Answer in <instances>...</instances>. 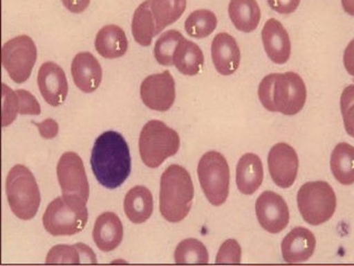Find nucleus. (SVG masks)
Segmentation results:
<instances>
[{"instance_id":"f257e3e1","label":"nucleus","mask_w":354,"mask_h":266,"mask_svg":"<svg viewBox=\"0 0 354 266\" xmlns=\"http://www.w3.org/2000/svg\"><path fill=\"white\" fill-rule=\"evenodd\" d=\"M91 170L99 184L115 190L131 173V157L126 139L117 132H106L96 139L91 152Z\"/></svg>"},{"instance_id":"f03ea898","label":"nucleus","mask_w":354,"mask_h":266,"mask_svg":"<svg viewBox=\"0 0 354 266\" xmlns=\"http://www.w3.org/2000/svg\"><path fill=\"white\" fill-rule=\"evenodd\" d=\"M258 94L267 111L287 116L300 113L306 100V84L292 71L264 77L259 85Z\"/></svg>"},{"instance_id":"7ed1b4c3","label":"nucleus","mask_w":354,"mask_h":266,"mask_svg":"<svg viewBox=\"0 0 354 266\" xmlns=\"http://www.w3.org/2000/svg\"><path fill=\"white\" fill-rule=\"evenodd\" d=\"M192 176L180 165H170L161 176L160 213L170 223H179L188 216L194 202Z\"/></svg>"},{"instance_id":"20e7f679","label":"nucleus","mask_w":354,"mask_h":266,"mask_svg":"<svg viewBox=\"0 0 354 266\" xmlns=\"http://www.w3.org/2000/svg\"><path fill=\"white\" fill-rule=\"evenodd\" d=\"M86 203L77 195L64 194L57 197L42 216L46 231L54 236H75L82 232L88 222Z\"/></svg>"},{"instance_id":"39448f33","label":"nucleus","mask_w":354,"mask_h":266,"mask_svg":"<svg viewBox=\"0 0 354 266\" xmlns=\"http://www.w3.org/2000/svg\"><path fill=\"white\" fill-rule=\"evenodd\" d=\"M7 200L15 215L29 221L39 210L40 190L34 174L24 165H16L10 170L6 181Z\"/></svg>"},{"instance_id":"423d86ee","label":"nucleus","mask_w":354,"mask_h":266,"mask_svg":"<svg viewBox=\"0 0 354 266\" xmlns=\"http://www.w3.org/2000/svg\"><path fill=\"white\" fill-rule=\"evenodd\" d=\"M180 148V137L176 130L161 121H150L145 125L139 137V152L144 164L157 168Z\"/></svg>"},{"instance_id":"0eeeda50","label":"nucleus","mask_w":354,"mask_h":266,"mask_svg":"<svg viewBox=\"0 0 354 266\" xmlns=\"http://www.w3.org/2000/svg\"><path fill=\"white\" fill-rule=\"evenodd\" d=\"M297 201L301 216L313 227L329 221L337 209L335 190L326 181L306 183L299 190Z\"/></svg>"},{"instance_id":"6e6552de","label":"nucleus","mask_w":354,"mask_h":266,"mask_svg":"<svg viewBox=\"0 0 354 266\" xmlns=\"http://www.w3.org/2000/svg\"><path fill=\"white\" fill-rule=\"evenodd\" d=\"M198 177L205 197L214 206L223 205L229 196L230 170L228 161L219 152H208L198 164Z\"/></svg>"},{"instance_id":"1a4fd4ad","label":"nucleus","mask_w":354,"mask_h":266,"mask_svg":"<svg viewBox=\"0 0 354 266\" xmlns=\"http://www.w3.org/2000/svg\"><path fill=\"white\" fill-rule=\"evenodd\" d=\"M36 60V45L29 36H17L3 46L1 62L3 69L17 84H23L29 80Z\"/></svg>"},{"instance_id":"9d476101","label":"nucleus","mask_w":354,"mask_h":266,"mask_svg":"<svg viewBox=\"0 0 354 266\" xmlns=\"http://www.w3.org/2000/svg\"><path fill=\"white\" fill-rule=\"evenodd\" d=\"M57 177L62 194L77 195L88 201L89 184L80 156L73 152L62 154L57 165Z\"/></svg>"},{"instance_id":"9b49d317","label":"nucleus","mask_w":354,"mask_h":266,"mask_svg":"<svg viewBox=\"0 0 354 266\" xmlns=\"http://www.w3.org/2000/svg\"><path fill=\"white\" fill-rule=\"evenodd\" d=\"M140 96L145 105L152 111H169L176 100L174 77L169 71L150 75L141 82Z\"/></svg>"},{"instance_id":"f8f14e48","label":"nucleus","mask_w":354,"mask_h":266,"mask_svg":"<svg viewBox=\"0 0 354 266\" xmlns=\"http://www.w3.org/2000/svg\"><path fill=\"white\" fill-rule=\"evenodd\" d=\"M256 213L262 229L272 234L282 232L290 220L289 209L282 196L266 190L256 202Z\"/></svg>"},{"instance_id":"ddd939ff","label":"nucleus","mask_w":354,"mask_h":266,"mask_svg":"<svg viewBox=\"0 0 354 266\" xmlns=\"http://www.w3.org/2000/svg\"><path fill=\"white\" fill-rule=\"evenodd\" d=\"M268 168L274 184L289 188L295 184L298 175V155L290 145L279 143L269 152Z\"/></svg>"},{"instance_id":"4468645a","label":"nucleus","mask_w":354,"mask_h":266,"mask_svg":"<svg viewBox=\"0 0 354 266\" xmlns=\"http://www.w3.org/2000/svg\"><path fill=\"white\" fill-rule=\"evenodd\" d=\"M38 87L46 103L53 107L62 105L67 98V77L65 71L56 62H47L40 66L38 71Z\"/></svg>"},{"instance_id":"2eb2a0df","label":"nucleus","mask_w":354,"mask_h":266,"mask_svg":"<svg viewBox=\"0 0 354 266\" xmlns=\"http://www.w3.org/2000/svg\"><path fill=\"white\" fill-rule=\"evenodd\" d=\"M211 57L214 69L223 76L234 74L239 69L241 60L239 46L227 33H220L212 40Z\"/></svg>"},{"instance_id":"dca6fc26","label":"nucleus","mask_w":354,"mask_h":266,"mask_svg":"<svg viewBox=\"0 0 354 266\" xmlns=\"http://www.w3.org/2000/svg\"><path fill=\"white\" fill-rule=\"evenodd\" d=\"M261 36L264 51L269 60L278 65L286 64L291 55V42L283 25L271 18L264 25Z\"/></svg>"},{"instance_id":"f3484780","label":"nucleus","mask_w":354,"mask_h":266,"mask_svg":"<svg viewBox=\"0 0 354 266\" xmlns=\"http://www.w3.org/2000/svg\"><path fill=\"white\" fill-rule=\"evenodd\" d=\"M71 75L75 85L84 93H93L102 80V69L96 57L91 53L82 51L73 58Z\"/></svg>"},{"instance_id":"a211bd4d","label":"nucleus","mask_w":354,"mask_h":266,"mask_svg":"<svg viewBox=\"0 0 354 266\" xmlns=\"http://www.w3.org/2000/svg\"><path fill=\"white\" fill-rule=\"evenodd\" d=\"M315 236L306 227H295L283 238L282 256L289 264L304 263L315 253Z\"/></svg>"},{"instance_id":"6ab92c4d","label":"nucleus","mask_w":354,"mask_h":266,"mask_svg":"<svg viewBox=\"0 0 354 266\" xmlns=\"http://www.w3.org/2000/svg\"><path fill=\"white\" fill-rule=\"evenodd\" d=\"M93 241L102 252H111L120 245L124 238V227L115 213L99 215L93 227Z\"/></svg>"},{"instance_id":"aec40b11","label":"nucleus","mask_w":354,"mask_h":266,"mask_svg":"<svg viewBox=\"0 0 354 266\" xmlns=\"http://www.w3.org/2000/svg\"><path fill=\"white\" fill-rule=\"evenodd\" d=\"M263 181V166L256 154L248 153L242 156L236 165V186L245 195H252Z\"/></svg>"},{"instance_id":"412c9836","label":"nucleus","mask_w":354,"mask_h":266,"mask_svg":"<svg viewBox=\"0 0 354 266\" xmlns=\"http://www.w3.org/2000/svg\"><path fill=\"white\" fill-rule=\"evenodd\" d=\"M97 53L107 60L124 56L128 51V39L124 29L115 25L102 27L95 39Z\"/></svg>"},{"instance_id":"4be33fe9","label":"nucleus","mask_w":354,"mask_h":266,"mask_svg":"<svg viewBox=\"0 0 354 266\" xmlns=\"http://www.w3.org/2000/svg\"><path fill=\"white\" fill-rule=\"evenodd\" d=\"M124 213L133 224H142L151 218L153 212V197L145 186L132 187L127 193L124 202Z\"/></svg>"},{"instance_id":"5701e85b","label":"nucleus","mask_w":354,"mask_h":266,"mask_svg":"<svg viewBox=\"0 0 354 266\" xmlns=\"http://www.w3.org/2000/svg\"><path fill=\"white\" fill-rule=\"evenodd\" d=\"M229 17L238 30L251 33L260 23L261 10L257 0H231Z\"/></svg>"},{"instance_id":"b1692460","label":"nucleus","mask_w":354,"mask_h":266,"mask_svg":"<svg viewBox=\"0 0 354 266\" xmlns=\"http://www.w3.org/2000/svg\"><path fill=\"white\" fill-rule=\"evenodd\" d=\"M205 56L199 46L183 37L174 51V65L181 74L194 76L199 74Z\"/></svg>"},{"instance_id":"393cba45","label":"nucleus","mask_w":354,"mask_h":266,"mask_svg":"<svg viewBox=\"0 0 354 266\" xmlns=\"http://www.w3.org/2000/svg\"><path fill=\"white\" fill-rule=\"evenodd\" d=\"M47 264H96V254L86 244L56 245L49 251Z\"/></svg>"},{"instance_id":"a878e982","label":"nucleus","mask_w":354,"mask_h":266,"mask_svg":"<svg viewBox=\"0 0 354 266\" xmlns=\"http://www.w3.org/2000/svg\"><path fill=\"white\" fill-rule=\"evenodd\" d=\"M330 166L340 184H354V146L348 143L337 144L332 152Z\"/></svg>"},{"instance_id":"bb28decb","label":"nucleus","mask_w":354,"mask_h":266,"mask_svg":"<svg viewBox=\"0 0 354 266\" xmlns=\"http://www.w3.org/2000/svg\"><path fill=\"white\" fill-rule=\"evenodd\" d=\"M132 36L139 45H151L152 39L157 36L155 19L150 9L149 0L139 5L132 17Z\"/></svg>"},{"instance_id":"cd10ccee","label":"nucleus","mask_w":354,"mask_h":266,"mask_svg":"<svg viewBox=\"0 0 354 266\" xmlns=\"http://www.w3.org/2000/svg\"><path fill=\"white\" fill-rule=\"evenodd\" d=\"M149 3L157 35L160 34L167 26L176 23L187 7V0H149Z\"/></svg>"},{"instance_id":"c85d7f7f","label":"nucleus","mask_w":354,"mask_h":266,"mask_svg":"<svg viewBox=\"0 0 354 266\" xmlns=\"http://www.w3.org/2000/svg\"><path fill=\"white\" fill-rule=\"evenodd\" d=\"M216 15L208 9H198L189 15L185 23L187 34L194 38H205L216 28Z\"/></svg>"},{"instance_id":"c756f323","label":"nucleus","mask_w":354,"mask_h":266,"mask_svg":"<svg viewBox=\"0 0 354 266\" xmlns=\"http://www.w3.org/2000/svg\"><path fill=\"white\" fill-rule=\"evenodd\" d=\"M174 262L177 264H201L209 263L208 249L203 242L196 238H187L180 242L174 252Z\"/></svg>"},{"instance_id":"7c9ffc66","label":"nucleus","mask_w":354,"mask_h":266,"mask_svg":"<svg viewBox=\"0 0 354 266\" xmlns=\"http://www.w3.org/2000/svg\"><path fill=\"white\" fill-rule=\"evenodd\" d=\"M183 38V34L174 29L163 33L155 45L156 60L162 66H174V51Z\"/></svg>"},{"instance_id":"2f4dec72","label":"nucleus","mask_w":354,"mask_h":266,"mask_svg":"<svg viewBox=\"0 0 354 266\" xmlns=\"http://www.w3.org/2000/svg\"><path fill=\"white\" fill-rule=\"evenodd\" d=\"M341 113L346 133L354 139V84L343 91L340 99Z\"/></svg>"},{"instance_id":"473e14b6","label":"nucleus","mask_w":354,"mask_h":266,"mask_svg":"<svg viewBox=\"0 0 354 266\" xmlns=\"http://www.w3.org/2000/svg\"><path fill=\"white\" fill-rule=\"evenodd\" d=\"M17 114H19L17 93L3 84V127L12 124Z\"/></svg>"},{"instance_id":"72a5a7b5","label":"nucleus","mask_w":354,"mask_h":266,"mask_svg":"<svg viewBox=\"0 0 354 266\" xmlns=\"http://www.w3.org/2000/svg\"><path fill=\"white\" fill-rule=\"evenodd\" d=\"M241 247L236 240H228L220 247L216 254V264H240L241 263Z\"/></svg>"},{"instance_id":"f704fd0d","label":"nucleus","mask_w":354,"mask_h":266,"mask_svg":"<svg viewBox=\"0 0 354 266\" xmlns=\"http://www.w3.org/2000/svg\"><path fill=\"white\" fill-rule=\"evenodd\" d=\"M16 93L18 96L20 115H40L41 108L32 94L23 89H18Z\"/></svg>"},{"instance_id":"c9c22d12","label":"nucleus","mask_w":354,"mask_h":266,"mask_svg":"<svg viewBox=\"0 0 354 266\" xmlns=\"http://www.w3.org/2000/svg\"><path fill=\"white\" fill-rule=\"evenodd\" d=\"M301 0H268L271 9L279 14H292L300 5Z\"/></svg>"},{"instance_id":"e433bc0d","label":"nucleus","mask_w":354,"mask_h":266,"mask_svg":"<svg viewBox=\"0 0 354 266\" xmlns=\"http://www.w3.org/2000/svg\"><path fill=\"white\" fill-rule=\"evenodd\" d=\"M37 127L39 130L40 136L45 139H53L58 135L59 126L54 119H45L42 123H36Z\"/></svg>"},{"instance_id":"4c0bfd02","label":"nucleus","mask_w":354,"mask_h":266,"mask_svg":"<svg viewBox=\"0 0 354 266\" xmlns=\"http://www.w3.org/2000/svg\"><path fill=\"white\" fill-rule=\"evenodd\" d=\"M62 5L73 14H80L89 6L91 0H62Z\"/></svg>"},{"instance_id":"58836bf2","label":"nucleus","mask_w":354,"mask_h":266,"mask_svg":"<svg viewBox=\"0 0 354 266\" xmlns=\"http://www.w3.org/2000/svg\"><path fill=\"white\" fill-rule=\"evenodd\" d=\"M343 64H344V67H346L348 74L354 76V39L350 42L346 51H344Z\"/></svg>"},{"instance_id":"ea45409f","label":"nucleus","mask_w":354,"mask_h":266,"mask_svg":"<svg viewBox=\"0 0 354 266\" xmlns=\"http://www.w3.org/2000/svg\"><path fill=\"white\" fill-rule=\"evenodd\" d=\"M343 9L346 14L354 16V0H341Z\"/></svg>"}]
</instances>
